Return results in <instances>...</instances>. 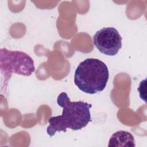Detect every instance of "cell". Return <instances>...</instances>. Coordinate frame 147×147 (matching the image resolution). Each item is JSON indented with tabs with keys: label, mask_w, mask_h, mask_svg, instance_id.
<instances>
[{
	"label": "cell",
	"mask_w": 147,
	"mask_h": 147,
	"mask_svg": "<svg viewBox=\"0 0 147 147\" xmlns=\"http://www.w3.org/2000/svg\"><path fill=\"white\" fill-rule=\"evenodd\" d=\"M57 103L63 108V111L61 115L49 119L47 132L50 137L53 136L57 131L66 132L68 128L72 130H80L91 121V104L83 101L71 102L64 92L58 95Z\"/></svg>",
	"instance_id": "1"
},
{
	"label": "cell",
	"mask_w": 147,
	"mask_h": 147,
	"mask_svg": "<svg viewBox=\"0 0 147 147\" xmlns=\"http://www.w3.org/2000/svg\"><path fill=\"white\" fill-rule=\"evenodd\" d=\"M109 78V69L104 62L98 59L88 58L77 67L74 83L83 92L95 94L105 88Z\"/></svg>",
	"instance_id": "2"
},
{
	"label": "cell",
	"mask_w": 147,
	"mask_h": 147,
	"mask_svg": "<svg viewBox=\"0 0 147 147\" xmlns=\"http://www.w3.org/2000/svg\"><path fill=\"white\" fill-rule=\"evenodd\" d=\"M0 69L2 83L6 87L13 74L29 76L34 72L35 67L33 60L27 53L4 48L0 51Z\"/></svg>",
	"instance_id": "3"
},
{
	"label": "cell",
	"mask_w": 147,
	"mask_h": 147,
	"mask_svg": "<svg viewBox=\"0 0 147 147\" xmlns=\"http://www.w3.org/2000/svg\"><path fill=\"white\" fill-rule=\"evenodd\" d=\"M122 38L114 27L103 28L97 31L93 36L95 47L102 53L114 56L122 48Z\"/></svg>",
	"instance_id": "4"
},
{
	"label": "cell",
	"mask_w": 147,
	"mask_h": 147,
	"mask_svg": "<svg viewBox=\"0 0 147 147\" xmlns=\"http://www.w3.org/2000/svg\"><path fill=\"white\" fill-rule=\"evenodd\" d=\"M136 146L133 136L129 131L119 130L114 133L110 137L108 146Z\"/></svg>",
	"instance_id": "5"
}]
</instances>
